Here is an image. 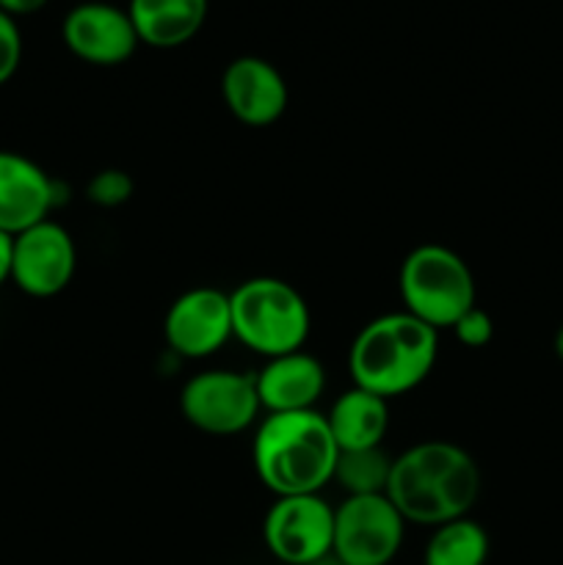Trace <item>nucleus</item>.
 Listing matches in <instances>:
<instances>
[{
    "instance_id": "4",
    "label": "nucleus",
    "mask_w": 563,
    "mask_h": 565,
    "mask_svg": "<svg viewBox=\"0 0 563 565\" xmlns=\"http://www.w3.org/2000/svg\"><path fill=\"white\" fill-rule=\"evenodd\" d=\"M232 337L265 359L304 351L312 315L307 298L276 276H254L230 292Z\"/></svg>"
},
{
    "instance_id": "17",
    "label": "nucleus",
    "mask_w": 563,
    "mask_h": 565,
    "mask_svg": "<svg viewBox=\"0 0 563 565\" xmlns=\"http://www.w3.org/2000/svg\"><path fill=\"white\" fill-rule=\"evenodd\" d=\"M486 561L489 533L469 516L434 527L423 555V565H486Z\"/></svg>"
},
{
    "instance_id": "14",
    "label": "nucleus",
    "mask_w": 563,
    "mask_h": 565,
    "mask_svg": "<svg viewBox=\"0 0 563 565\" xmlns=\"http://www.w3.org/2000/svg\"><path fill=\"white\" fill-rule=\"evenodd\" d=\"M259 406L268 414L312 412L326 392V370L304 351L265 359V367L254 373Z\"/></svg>"
},
{
    "instance_id": "16",
    "label": "nucleus",
    "mask_w": 563,
    "mask_h": 565,
    "mask_svg": "<svg viewBox=\"0 0 563 565\" xmlns=\"http://www.w3.org/2000/svg\"><path fill=\"white\" fill-rule=\"evenodd\" d=\"M326 423H329L340 452L381 447L386 430H390V401L362 390V386H353L331 403Z\"/></svg>"
},
{
    "instance_id": "25",
    "label": "nucleus",
    "mask_w": 563,
    "mask_h": 565,
    "mask_svg": "<svg viewBox=\"0 0 563 565\" xmlns=\"http://www.w3.org/2000/svg\"><path fill=\"white\" fill-rule=\"evenodd\" d=\"M312 565H342V563L337 561L334 555H329V557H323V561H318V563H312Z\"/></svg>"
},
{
    "instance_id": "6",
    "label": "nucleus",
    "mask_w": 563,
    "mask_h": 565,
    "mask_svg": "<svg viewBox=\"0 0 563 565\" xmlns=\"http://www.w3.org/2000/svg\"><path fill=\"white\" fill-rule=\"evenodd\" d=\"M259 395L254 373L204 370L180 392V412L188 425L210 436H235L252 428L259 417Z\"/></svg>"
},
{
    "instance_id": "23",
    "label": "nucleus",
    "mask_w": 563,
    "mask_h": 565,
    "mask_svg": "<svg viewBox=\"0 0 563 565\" xmlns=\"http://www.w3.org/2000/svg\"><path fill=\"white\" fill-rule=\"evenodd\" d=\"M11 243H14V237L0 232V285L11 279Z\"/></svg>"
},
{
    "instance_id": "2",
    "label": "nucleus",
    "mask_w": 563,
    "mask_h": 565,
    "mask_svg": "<svg viewBox=\"0 0 563 565\" xmlns=\"http://www.w3.org/2000/svg\"><path fill=\"white\" fill-rule=\"evenodd\" d=\"M337 456L340 447L318 408L268 414L252 445L257 478L276 497L320 494L334 478Z\"/></svg>"
},
{
    "instance_id": "24",
    "label": "nucleus",
    "mask_w": 563,
    "mask_h": 565,
    "mask_svg": "<svg viewBox=\"0 0 563 565\" xmlns=\"http://www.w3.org/2000/svg\"><path fill=\"white\" fill-rule=\"evenodd\" d=\"M555 353H557V359L563 362V323H561V329L555 331Z\"/></svg>"
},
{
    "instance_id": "10",
    "label": "nucleus",
    "mask_w": 563,
    "mask_h": 565,
    "mask_svg": "<svg viewBox=\"0 0 563 565\" xmlns=\"http://www.w3.org/2000/svg\"><path fill=\"white\" fill-rule=\"evenodd\" d=\"M163 337L182 359H208L232 340L230 292L193 287L169 307Z\"/></svg>"
},
{
    "instance_id": "12",
    "label": "nucleus",
    "mask_w": 563,
    "mask_h": 565,
    "mask_svg": "<svg viewBox=\"0 0 563 565\" xmlns=\"http://www.w3.org/2000/svg\"><path fill=\"white\" fill-rule=\"evenodd\" d=\"M221 94L237 121L248 127H268L287 110V83L270 61L241 55L230 61L221 77Z\"/></svg>"
},
{
    "instance_id": "8",
    "label": "nucleus",
    "mask_w": 563,
    "mask_h": 565,
    "mask_svg": "<svg viewBox=\"0 0 563 565\" xmlns=\"http://www.w3.org/2000/svg\"><path fill=\"white\" fill-rule=\"evenodd\" d=\"M263 541L285 565L323 561L334 546V508L320 494L276 497L265 513Z\"/></svg>"
},
{
    "instance_id": "22",
    "label": "nucleus",
    "mask_w": 563,
    "mask_h": 565,
    "mask_svg": "<svg viewBox=\"0 0 563 565\" xmlns=\"http://www.w3.org/2000/svg\"><path fill=\"white\" fill-rule=\"evenodd\" d=\"M47 6V0H0V11H6L9 17H28V14H36Z\"/></svg>"
},
{
    "instance_id": "19",
    "label": "nucleus",
    "mask_w": 563,
    "mask_h": 565,
    "mask_svg": "<svg viewBox=\"0 0 563 565\" xmlns=\"http://www.w3.org/2000/svg\"><path fill=\"white\" fill-rule=\"evenodd\" d=\"M86 193L97 207H121L132 196V180L121 169H103L92 177Z\"/></svg>"
},
{
    "instance_id": "5",
    "label": "nucleus",
    "mask_w": 563,
    "mask_h": 565,
    "mask_svg": "<svg viewBox=\"0 0 563 565\" xmlns=\"http://www.w3.org/2000/svg\"><path fill=\"white\" fill-rule=\"evenodd\" d=\"M403 312L431 329H453L456 320L478 307L475 276L461 254L439 243L412 248L401 265Z\"/></svg>"
},
{
    "instance_id": "9",
    "label": "nucleus",
    "mask_w": 563,
    "mask_h": 565,
    "mask_svg": "<svg viewBox=\"0 0 563 565\" xmlns=\"http://www.w3.org/2000/svg\"><path fill=\"white\" fill-rule=\"evenodd\" d=\"M75 268V241L55 221L47 218L14 235V243H11V281L28 296H59L70 287Z\"/></svg>"
},
{
    "instance_id": "15",
    "label": "nucleus",
    "mask_w": 563,
    "mask_h": 565,
    "mask_svg": "<svg viewBox=\"0 0 563 565\" xmlns=\"http://www.w3.org/2000/svg\"><path fill=\"white\" fill-rule=\"evenodd\" d=\"M210 0H130L127 14L138 42L158 50L182 47L202 31Z\"/></svg>"
},
{
    "instance_id": "20",
    "label": "nucleus",
    "mask_w": 563,
    "mask_h": 565,
    "mask_svg": "<svg viewBox=\"0 0 563 565\" xmlns=\"http://www.w3.org/2000/svg\"><path fill=\"white\" fill-rule=\"evenodd\" d=\"M22 61V33L14 17L0 11V86L14 77Z\"/></svg>"
},
{
    "instance_id": "18",
    "label": "nucleus",
    "mask_w": 563,
    "mask_h": 565,
    "mask_svg": "<svg viewBox=\"0 0 563 565\" xmlns=\"http://www.w3.org/2000/svg\"><path fill=\"white\" fill-rule=\"evenodd\" d=\"M392 461H395V458L384 450V445L368 447V450H342L340 456H337L331 483L340 486L348 497L386 494Z\"/></svg>"
},
{
    "instance_id": "13",
    "label": "nucleus",
    "mask_w": 563,
    "mask_h": 565,
    "mask_svg": "<svg viewBox=\"0 0 563 565\" xmlns=\"http://www.w3.org/2000/svg\"><path fill=\"white\" fill-rule=\"evenodd\" d=\"M55 182L47 171L20 152L0 149V232L20 235L50 218Z\"/></svg>"
},
{
    "instance_id": "21",
    "label": "nucleus",
    "mask_w": 563,
    "mask_h": 565,
    "mask_svg": "<svg viewBox=\"0 0 563 565\" xmlns=\"http://www.w3.org/2000/svg\"><path fill=\"white\" fill-rule=\"evenodd\" d=\"M453 334L461 345L467 348H484L489 345L491 337H495V323H491L489 312H484L480 307H472L469 312H464L461 318L453 326Z\"/></svg>"
},
{
    "instance_id": "1",
    "label": "nucleus",
    "mask_w": 563,
    "mask_h": 565,
    "mask_svg": "<svg viewBox=\"0 0 563 565\" xmlns=\"http://www.w3.org/2000/svg\"><path fill=\"white\" fill-rule=\"evenodd\" d=\"M480 486L478 461L464 447L431 439L395 456L386 497L406 522L439 527L469 516Z\"/></svg>"
},
{
    "instance_id": "11",
    "label": "nucleus",
    "mask_w": 563,
    "mask_h": 565,
    "mask_svg": "<svg viewBox=\"0 0 563 565\" xmlns=\"http://www.w3.org/2000/svg\"><path fill=\"white\" fill-rule=\"evenodd\" d=\"M61 36L75 58L94 66L125 64L141 44L127 9L103 0H88L70 9L61 25Z\"/></svg>"
},
{
    "instance_id": "3",
    "label": "nucleus",
    "mask_w": 563,
    "mask_h": 565,
    "mask_svg": "<svg viewBox=\"0 0 563 565\" xmlns=\"http://www.w3.org/2000/svg\"><path fill=\"white\" fill-rule=\"evenodd\" d=\"M439 356V331L408 312H390L370 320L348 351L353 386L373 395L401 397L417 390Z\"/></svg>"
},
{
    "instance_id": "7",
    "label": "nucleus",
    "mask_w": 563,
    "mask_h": 565,
    "mask_svg": "<svg viewBox=\"0 0 563 565\" xmlns=\"http://www.w3.org/2000/svg\"><path fill=\"white\" fill-rule=\"evenodd\" d=\"M406 519L386 494L346 497L334 508L331 555L342 565H390L401 552Z\"/></svg>"
}]
</instances>
